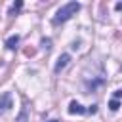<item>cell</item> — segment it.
<instances>
[{
	"label": "cell",
	"instance_id": "ba28073f",
	"mask_svg": "<svg viewBox=\"0 0 122 122\" xmlns=\"http://www.w3.org/2000/svg\"><path fill=\"white\" fill-rule=\"evenodd\" d=\"M42 50H46V51L51 50V40H50V38H44V40H42Z\"/></svg>",
	"mask_w": 122,
	"mask_h": 122
},
{
	"label": "cell",
	"instance_id": "52a82bcc",
	"mask_svg": "<svg viewBox=\"0 0 122 122\" xmlns=\"http://www.w3.org/2000/svg\"><path fill=\"white\" fill-rule=\"evenodd\" d=\"M21 6H23V2H15V4H13L11 8H10V11H8V13H10V15H13V13H17V11L21 10Z\"/></svg>",
	"mask_w": 122,
	"mask_h": 122
},
{
	"label": "cell",
	"instance_id": "30bf717a",
	"mask_svg": "<svg viewBox=\"0 0 122 122\" xmlns=\"http://www.w3.org/2000/svg\"><path fill=\"white\" fill-rule=\"evenodd\" d=\"M88 111H90V112H97V107H95V105H92V107H90Z\"/></svg>",
	"mask_w": 122,
	"mask_h": 122
},
{
	"label": "cell",
	"instance_id": "6da1fadb",
	"mask_svg": "<svg viewBox=\"0 0 122 122\" xmlns=\"http://www.w3.org/2000/svg\"><path fill=\"white\" fill-rule=\"evenodd\" d=\"M78 10H80V4H78V2H69V4L61 6V8L57 10L55 17H53V25H59V23L69 21L72 15H76V11H78Z\"/></svg>",
	"mask_w": 122,
	"mask_h": 122
},
{
	"label": "cell",
	"instance_id": "7c38bea8",
	"mask_svg": "<svg viewBox=\"0 0 122 122\" xmlns=\"http://www.w3.org/2000/svg\"><path fill=\"white\" fill-rule=\"evenodd\" d=\"M48 122H57V120H48Z\"/></svg>",
	"mask_w": 122,
	"mask_h": 122
},
{
	"label": "cell",
	"instance_id": "3957f363",
	"mask_svg": "<svg viewBox=\"0 0 122 122\" xmlns=\"http://www.w3.org/2000/svg\"><path fill=\"white\" fill-rule=\"evenodd\" d=\"M69 61H71V55H69V53H61V55L57 57V63H55L53 71H55V72H61V71L69 65Z\"/></svg>",
	"mask_w": 122,
	"mask_h": 122
},
{
	"label": "cell",
	"instance_id": "5b68a950",
	"mask_svg": "<svg viewBox=\"0 0 122 122\" xmlns=\"http://www.w3.org/2000/svg\"><path fill=\"white\" fill-rule=\"evenodd\" d=\"M17 44H19V36H17V34H13V36H10V38L6 40V46H8L10 50H15Z\"/></svg>",
	"mask_w": 122,
	"mask_h": 122
},
{
	"label": "cell",
	"instance_id": "7a4b0ae2",
	"mask_svg": "<svg viewBox=\"0 0 122 122\" xmlns=\"http://www.w3.org/2000/svg\"><path fill=\"white\" fill-rule=\"evenodd\" d=\"M11 107H13V97H11L10 92H4L0 95V114H4L6 111H10Z\"/></svg>",
	"mask_w": 122,
	"mask_h": 122
},
{
	"label": "cell",
	"instance_id": "277c9868",
	"mask_svg": "<svg viewBox=\"0 0 122 122\" xmlns=\"http://www.w3.org/2000/svg\"><path fill=\"white\" fill-rule=\"evenodd\" d=\"M69 112L71 114H84V112H88V109H84L78 101H71L69 103Z\"/></svg>",
	"mask_w": 122,
	"mask_h": 122
},
{
	"label": "cell",
	"instance_id": "8992f818",
	"mask_svg": "<svg viewBox=\"0 0 122 122\" xmlns=\"http://www.w3.org/2000/svg\"><path fill=\"white\" fill-rule=\"evenodd\" d=\"M109 109H111L112 112H116V111L120 109V101H118V99H111V101H109Z\"/></svg>",
	"mask_w": 122,
	"mask_h": 122
},
{
	"label": "cell",
	"instance_id": "9c48e42d",
	"mask_svg": "<svg viewBox=\"0 0 122 122\" xmlns=\"http://www.w3.org/2000/svg\"><path fill=\"white\" fill-rule=\"evenodd\" d=\"M122 97V90H116L114 93H112V99H120Z\"/></svg>",
	"mask_w": 122,
	"mask_h": 122
},
{
	"label": "cell",
	"instance_id": "8fae6325",
	"mask_svg": "<svg viewBox=\"0 0 122 122\" xmlns=\"http://www.w3.org/2000/svg\"><path fill=\"white\" fill-rule=\"evenodd\" d=\"M114 8H116V10H122V2H118V4L114 6Z\"/></svg>",
	"mask_w": 122,
	"mask_h": 122
}]
</instances>
